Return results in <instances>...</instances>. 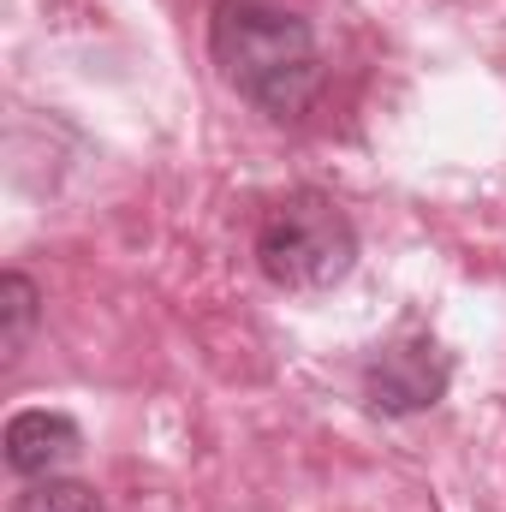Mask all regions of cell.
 <instances>
[{
	"mask_svg": "<svg viewBox=\"0 0 506 512\" xmlns=\"http://www.w3.org/2000/svg\"><path fill=\"white\" fill-rule=\"evenodd\" d=\"M209 54L233 96H245L268 120H298L322 90L316 30L268 0H215Z\"/></svg>",
	"mask_w": 506,
	"mask_h": 512,
	"instance_id": "1",
	"label": "cell"
},
{
	"mask_svg": "<svg viewBox=\"0 0 506 512\" xmlns=\"http://www.w3.org/2000/svg\"><path fill=\"white\" fill-rule=\"evenodd\" d=\"M358 262V227L328 191H286L256 227V268L280 292H328Z\"/></svg>",
	"mask_w": 506,
	"mask_h": 512,
	"instance_id": "2",
	"label": "cell"
},
{
	"mask_svg": "<svg viewBox=\"0 0 506 512\" xmlns=\"http://www.w3.org/2000/svg\"><path fill=\"white\" fill-rule=\"evenodd\" d=\"M447 382H453V364H447V352L429 334L393 340V346H381L376 358L364 364V399L376 405L381 417L435 411L447 399Z\"/></svg>",
	"mask_w": 506,
	"mask_h": 512,
	"instance_id": "3",
	"label": "cell"
},
{
	"mask_svg": "<svg viewBox=\"0 0 506 512\" xmlns=\"http://www.w3.org/2000/svg\"><path fill=\"white\" fill-rule=\"evenodd\" d=\"M0 447H6V471H12V477L42 483V477H54L66 459H78L84 435H78V423H72L66 411H18V417L6 423Z\"/></svg>",
	"mask_w": 506,
	"mask_h": 512,
	"instance_id": "4",
	"label": "cell"
},
{
	"mask_svg": "<svg viewBox=\"0 0 506 512\" xmlns=\"http://www.w3.org/2000/svg\"><path fill=\"white\" fill-rule=\"evenodd\" d=\"M36 310H42V298H36V286L24 280V274H6L0 280V358L6 364H18V352H24V340H30V328H36Z\"/></svg>",
	"mask_w": 506,
	"mask_h": 512,
	"instance_id": "5",
	"label": "cell"
},
{
	"mask_svg": "<svg viewBox=\"0 0 506 512\" xmlns=\"http://www.w3.org/2000/svg\"><path fill=\"white\" fill-rule=\"evenodd\" d=\"M12 512H102L96 501V489H84V483H54V477H42V483H30Z\"/></svg>",
	"mask_w": 506,
	"mask_h": 512,
	"instance_id": "6",
	"label": "cell"
}]
</instances>
